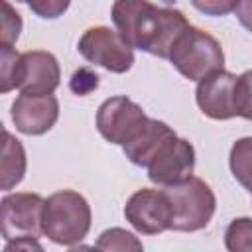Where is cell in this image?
<instances>
[{
	"label": "cell",
	"instance_id": "cell-13",
	"mask_svg": "<svg viewBox=\"0 0 252 252\" xmlns=\"http://www.w3.org/2000/svg\"><path fill=\"white\" fill-rule=\"evenodd\" d=\"M175 136V132L161 120L156 118H148L146 126L140 130V134L136 138H132L128 144L122 146L124 156L140 167H148L150 161L156 158V154L161 150V146Z\"/></svg>",
	"mask_w": 252,
	"mask_h": 252
},
{
	"label": "cell",
	"instance_id": "cell-5",
	"mask_svg": "<svg viewBox=\"0 0 252 252\" xmlns=\"http://www.w3.org/2000/svg\"><path fill=\"white\" fill-rule=\"evenodd\" d=\"M79 53L94 65L110 73H126L134 65V47L114 30L106 26L89 28L79 39Z\"/></svg>",
	"mask_w": 252,
	"mask_h": 252
},
{
	"label": "cell",
	"instance_id": "cell-14",
	"mask_svg": "<svg viewBox=\"0 0 252 252\" xmlns=\"http://www.w3.org/2000/svg\"><path fill=\"white\" fill-rule=\"evenodd\" d=\"M2 189L8 191L16 187L26 173V152L18 138L4 130V150H2Z\"/></svg>",
	"mask_w": 252,
	"mask_h": 252
},
{
	"label": "cell",
	"instance_id": "cell-21",
	"mask_svg": "<svg viewBox=\"0 0 252 252\" xmlns=\"http://www.w3.org/2000/svg\"><path fill=\"white\" fill-rule=\"evenodd\" d=\"M16 2H26L35 16L45 20H55L63 16L71 4V0H16Z\"/></svg>",
	"mask_w": 252,
	"mask_h": 252
},
{
	"label": "cell",
	"instance_id": "cell-15",
	"mask_svg": "<svg viewBox=\"0 0 252 252\" xmlns=\"http://www.w3.org/2000/svg\"><path fill=\"white\" fill-rule=\"evenodd\" d=\"M230 171L234 179L252 193V136L240 138L232 144L230 156H228Z\"/></svg>",
	"mask_w": 252,
	"mask_h": 252
},
{
	"label": "cell",
	"instance_id": "cell-9",
	"mask_svg": "<svg viewBox=\"0 0 252 252\" xmlns=\"http://www.w3.org/2000/svg\"><path fill=\"white\" fill-rule=\"evenodd\" d=\"M193 169H195V150L187 140L175 134L161 146V150L150 161L148 177L150 181L167 187L189 179L193 175Z\"/></svg>",
	"mask_w": 252,
	"mask_h": 252
},
{
	"label": "cell",
	"instance_id": "cell-23",
	"mask_svg": "<svg viewBox=\"0 0 252 252\" xmlns=\"http://www.w3.org/2000/svg\"><path fill=\"white\" fill-rule=\"evenodd\" d=\"M191 4L207 16H226L238 4V0H191Z\"/></svg>",
	"mask_w": 252,
	"mask_h": 252
},
{
	"label": "cell",
	"instance_id": "cell-8",
	"mask_svg": "<svg viewBox=\"0 0 252 252\" xmlns=\"http://www.w3.org/2000/svg\"><path fill=\"white\" fill-rule=\"evenodd\" d=\"M45 199L37 193H12L0 201V228L2 236L8 240L22 236H39L41 211Z\"/></svg>",
	"mask_w": 252,
	"mask_h": 252
},
{
	"label": "cell",
	"instance_id": "cell-25",
	"mask_svg": "<svg viewBox=\"0 0 252 252\" xmlns=\"http://www.w3.org/2000/svg\"><path fill=\"white\" fill-rule=\"evenodd\" d=\"M20 250V248H24V250H41V244L35 240V236H22V238H14V240H8V244H6V252H10V250Z\"/></svg>",
	"mask_w": 252,
	"mask_h": 252
},
{
	"label": "cell",
	"instance_id": "cell-10",
	"mask_svg": "<svg viewBox=\"0 0 252 252\" xmlns=\"http://www.w3.org/2000/svg\"><path fill=\"white\" fill-rule=\"evenodd\" d=\"M12 122L18 132L28 136H41L53 128L59 118V100L53 93L33 94L22 93L10 110Z\"/></svg>",
	"mask_w": 252,
	"mask_h": 252
},
{
	"label": "cell",
	"instance_id": "cell-18",
	"mask_svg": "<svg viewBox=\"0 0 252 252\" xmlns=\"http://www.w3.org/2000/svg\"><path fill=\"white\" fill-rule=\"evenodd\" d=\"M20 57H22V53H18L12 45H4L2 43V47H0V59H2L0 93H8V91L16 89L18 71H20Z\"/></svg>",
	"mask_w": 252,
	"mask_h": 252
},
{
	"label": "cell",
	"instance_id": "cell-6",
	"mask_svg": "<svg viewBox=\"0 0 252 252\" xmlns=\"http://www.w3.org/2000/svg\"><path fill=\"white\" fill-rule=\"evenodd\" d=\"M148 116L138 102L128 96H110L96 110V128L100 136L116 146L128 144L146 126Z\"/></svg>",
	"mask_w": 252,
	"mask_h": 252
},
{
	"label": "cell",
	"instance_id": "cell-1",
	"mask_svg": "<svg viewBox=\"0 0 252 252\" xmlns=\"http://www.w3.org/2000/svg\"><path fill=\"white\" fill-rule=\"evenodd\" d=\"M110 16L132 47L161 59H169L175 41L191 26L181 10L159 8L150 0H114Z\"/></svg>",
	"mask_w": 252,
	"mask_h": 252
},
{
	"label": "cell",
	"instance_id": "cell-19",
	"mask_svg": "<svg viewBox=\"0 0 252 252\" xmlns=\"http://www.w3.org/2000/svg\"><path fill=\"white\" fill-rule=\"evenodd\" d=\"M234 112L246 120H252V69L236 77L234 85Z\"/></svg>",
	"mask_w": 252,
	"mask_h": 252
},
{
	"label": "cell",
	"instance_id": "cell-17",
	"mask_svg": "<svg viewBox=\"0 0 252 252\" xmlns=\"http://www.w3.org/2000/svg\"><path fill=\"white\" fill-rule=\"evenodd\" d=\"M94 248L98 250H142V242L124 228H108L104 230L98 240L94 242Z\"/></svg>",
	"mask_w": 252,
	"mask_h": 252
},
{
	"label": "cell",
	"instance_id": "cell-2",
	"mask_svg": "<svg viewBox=\"0 0 252 252\" xmlns=\"http://www.w3.org/2000/svg\"><path fill=\"white\" fill-rule=\"evenodd\" d=\"M43 234L61 246H75L91 230V205L71 189L49 195L41 211Z\"/></svg>",
	"mask_w": 252,
	"mask_h": 252
},
{
	"label": "cell",
	"instance_id": "cell-7",
	"mask_svg": "<svg viewBox=\"0 0 252 252\" xmlns=\"http://www.w3.org/2000/svg\"><path fill=\"white\" fill-rule=\"evenodd\" d=\"M126 220L142 234H159L171 228L173 205L163 189H138L124 205Z\"/></svg>",
	"mask_w": 252,
	"mask_h": 252
},
{
	"label": "cell",
	"instance_id": "cell-11",
	"mask_svg": "<svg viewBox=\"0 0 252 252\" xmlns=\"http://www.w3.org/2000/svg\"><path fill=\"white\" fill-rule=\"evenodd\" d=\"M234 85L236 75L230 71H215L199 81L195 100L201 112L213 120H228L234 112Z\"/></svg>",
	"mask_w": 252,
	"mask_h": 252
},
{
	"label": "cell",
	"instance_id": "cell-4",
	"mask_svg": "<svg viewBox=\"0 0 252 252\" xmlns=\"http://www.w3.org/2000/svg\"><path fill=\"white\" fill-rule=\"evenodd\" d=\"M173 205L171 230L195 232L205 228L217 209V199L211 187L201 177H189L181 183L167 185L163 189Z\"/></svg>",
	"mask_w": 252,
	"mask_h": 252
},
{
	"label": "cell",
	"instance_id": "cell-16",
	"mask_svg": "<svg viewBox=\"0 0 252 252\" xmlns=\"http://www.w3.org/2000/svg\"><path fill=\"white\" fill-rule=\"evenodd\" d=\"M224 246L230 252H250L252 250V219L238 217L224 230Z\"/></svg>",
	"mask_w": 252,
	"mask_h": 252
},
{
	"label": "cell",
	"instance_id": "cell-22",
	"mask_svg": "<svg viewBox=\"0 0 252 252\" xmlns=\"http://www.w3.org/2000/svg\"><path fill=\"white\" fill-rule=\"evenodd\" d=\"M96 87H98V75L87 67L75 71L71 77V91L75 94H87V93L94 91Z\"/></svg>",
	"mask_w": 252,
	"mask_h": 252
},
{
	"label": "cell",
	"instance_id": "cell-12",
	"mask_svg": "<svg viewBox=\"0 0 252 252\" xmlns=\"http://www.w3.org/2000/svg\"><path fill=\"white\" fill-rule=\"evenodd\" d=\"M59 79H61V69L53 53L41 49L22 53L16 89H20L22 93L45 94V93H53L59 87Z\"/></svg>",
	"mask_w": 252,
	"mask_h": 252
},
{
	"label": "cell",
	"instance_id": "cell-3",
	"mask_svg": "<svg viewBox=\"0 0 252 252\" xmlns=\"http://www.w3.org/2000/svg\"><path fill=\"white\" fill-rule=\"evenodd\" d=\"M169 61L185 79L201 81L207 75L222 69L224 53L220 43L209 32L189 26L175 41Z\"/></svg>",
	"mask_w": 252,
	"mask_h": 252
},
{
	"label": "cell",
	"instance_id": "cell-20",
	"mask_svg": "<svg viewBox=\"0 0 252 252\" xmlns=\"http://www.w3.org/2000/svg\"><path fill=\"white\" fill-rule=\"evenodd\" d=\"M0 6H2V43L14 45L22 32V18L10 6L8 0H0Z\"/></svg>",
	"mask_w": 252,
	"mask_h": 252
},
{
	"label": "cell",
	"instance_id": "cell-24",
	"mask_svg": "<svg viewBox=\"0 0 252 252\" xmlns=\"http://www.w3.org/2000/svg\"><path fill=\"white\" fill-rule=\"evenodd\" d=\"M234 10H236V18L240 26L252 32V0H238Z\"/></svg>",
	"mask_w": 252,
	"mask_h": 252
}]
</instances>
